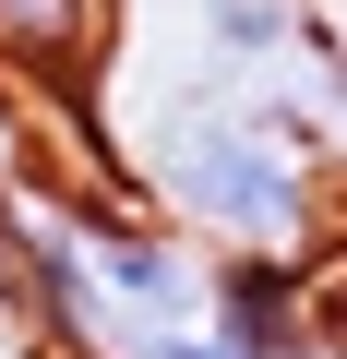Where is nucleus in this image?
<instances>
[{"label":"nucleus","instance_id":"f257e3e1","mask_svg":"<svg viewBox=\"0 0 347 359\" xmlns=\"http://www.w3.org/2000/svg\"><path fill=\"white\" fill-rule=\"evenodd\" d=\"M144 204L168 228H204L228 252H311L323 216V156L287 108H228V96H168L144 120Z\"/></svg>","mask_w":347,"mask_h":359},{"label":"nucleus","instance_id":"f03ea898","mask_svg":"<svg viewBox=\"0 0 347 359\" xmlns=\"http://www.w3.org/2000/svg\"><path fill=\"white\" fill-rule=\"evenodd\" d=\"M72 216H84L96 287H108V311H120V359H132L144 335H168V323H204V276H216V252H192L156 204H108V192H72Z\"/></svg>","mask_w":347,"mask_h":359},{"label":"nucleus","instance_id":"7ed1b4c3","mask_svg":"<svg viewBox=\"0 0 347 359\" xmlns=\"http://www.w3.org/2000/svg\"><path fill=\"white\" fill-rule=\"evenodd\" d=\"M108 36H120V0H0V84L60 108L108 72Z\"/></svg>","mask_w":347,"mask_h":359},{"label":"nucleus","instance_id":"20e7f679","mask_svg":"<svg viewBox=\"0 0 347 359\" xmlns=\"http://www.w3.org/2000/svg\"><path fill=\"white\" fill-rule=\"evenodd\" d=\"M204 323H228L252 359H299L323 299H311V252H216L204 276Z\"/></svg>","mask_w":347,"mask_h":359},{"label":"nucleus","instance_id":"39448f33","mask_svg":"<svg viewBox=\"0 0 347 359\" xmlns=\"http://www.w3.org/2000/svg\"><path fill=\"white\" fill-rule=\"evenodd\" d=\"M204 48L228 72H275V60L323 48V25H311V0H204Z\"/></svg>","mask_w":347,"mask_h":359},{"label":"nucleus","instance_id":"423d86ee","mask_svg":"<svg viewBox=\"0 0 347 359\" xmlns=\"http://www.w3.org/2000/svg\"><path fill=\"white\" fill-rule=\"evenodd\" d=\"M132 359H252V347H240L228 323H168V335H144Z\"/></svg>","mask_w":347,"mask_h":359}]
</instances>
